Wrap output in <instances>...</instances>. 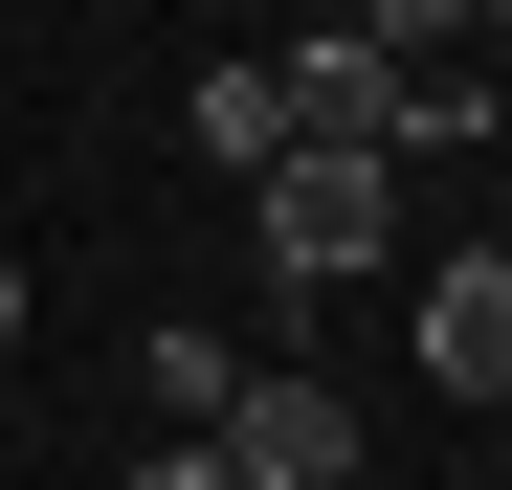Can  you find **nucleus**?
Returning <instances> with one entry per match:
<instances>
[{
	"label": "nucleus",
	"instance_id": "1",
	"mask_svg": "<svg viewBox=\"0 0 512 490\" xmlns=\"http://www.w3.org/2000/svg\"><path fill=\"white\" fill-rule=\"evenodd\" d=\"M245 223H268V268H290V290H357L379 245H401V156H334V134H290L268 179H245Z\"/></svg>",
	"mask_w": 512,
	"mask_h": 490
},
{
	"label": "nucleus",
	"instance_id": "2",
	"mask_svg": "<svg viewBox=\"0 0 512 490\" xmlns=\"http://www.w3.org/2000/svg\"><path fill=\"white\" fill-rule=\"evenodd\" d=\"M290 67V134H334V156H401V90H423V67L379 45V23H312V45H268Z\"/></svg>",
	"mask_w": 512,
	"mask_h": 490
},
{
	"label": "nucleus",
	"instance_id": "3",
	"mask_svg": "<svg viewBox=\"0 0 512 490\" xmlns=\"http://www.w3.org/2000/svg\"><path fill=\"white\" fill-rule=\"evenodd\" d=\"M223 468L245 490H334V468H357V401H334V379H223Z\"/></svg>",
	"mask_w": 512,
	"mask_h": 490
},
{
	"label": "nucleus",
	"instance_id": "4",
	"mask_svg": "<svg viewBox=\"0 0 512 490\" xmlns=\"http://www.w3.org/2000/svg\"><path fill=\"white\" fill-rule=\"evenodd\" d=\"M423 379H446V401H512V245H468V268L423 290Z\"/></svg>",
	"mask_w": 512,
	"mask_h": 490
},
{
	"label": "nucleus",
	"instance_id": "5",
	"mask_svg": "<svg viewBox=\"0 0 512 490\" xmlns=\"http://www.w3.org/2000/svg\"><path fill=\"white\" fill-rule=\"evenodd\" d=\"M179 134L223 156V179H268V156H290V67H268V45H223L201 90H179Z\"/></svg>",
	"mask_w": 512,
	"mask_h": 490
},
{
	"label": "nucleus",
	"instance_id": "6",
	"mask_svg": "<svg viewBox=\"0 0 512 490\" xmlns=\"http://www.w3.org/2000/svg\"><path fill=\"white\" fill-rule=\"evenodd\" d=\"M134 490H245V468H223V424H179V446H156Z\"/></svg>",
	"mask_w": 512,
	"mask_h": 490
},
{
	"label": "nucleus",
	"instance_id": "7",
	"mask_svg": "<svg viewBox=\"0 0 512 490\" xmlns=\"http://www.w3.org/2000/svg\"><path fill=\"white\" fill-rule=\"evenodd\" d=\"M357 23H379V45H401V67H423V45H446V23H468V0H357Z\"/></svg>",
	"mask_w": 512,
	"mask_h": 490
},
{
	"label": "nucleus",
	"instance_id": "8",
	"mask_svg": "<svg viewBox=\"0 0 512 490\" xmlns=\"http://www.w3.org/2000/svg\"><path fill=\"white\" fill-rule=\"evenodd\" d=\"M0 335H23V268H0Z\"/></svg>",
	"mask_w": 512,
	"mask_h": 490
},
{
	"label": "nucleus",
	"instance_id": "9",
	"mask_svg": "<svg viewBox=\"0 0 512 490\" xmlns=\"http://www.w3.org/2000/svg\"><path fill=\"white\" fill-rule=\"evenodd\" d=\"M490 134H512V112H490Z\"/></svg>",
	"mask_w": 512,
	"mask_h": 490
}]
</instances>
